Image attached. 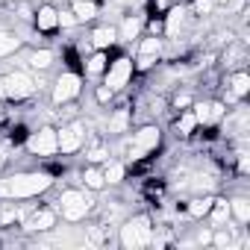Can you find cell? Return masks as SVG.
<instances>
[{
    "mask_svg": "<svg viewBox=\"0 0 250 250\" xmlns=\"http://www.w3.org/2000/svg\"><path fill=\"white\" fill-rule=\"evenodd\" d=\"M212 0H194V15H209L212 12Z\"/></svg>",
    "mask_w": 250,
    "mask_h": 250,
    "instance_id": "cell-33",
    "label": "cell"
},
{
    "mask_svg": "<svg viewBox=\"0 0 250 250\" xmlns=\"http://www.w3.org/2000/svg\"><path fill=\"white\" fill-rule=\"evenodd\" d=\"M85 159H88V165H103V162L109 159V150H106V147L97 142V145H94V147L85 153Z\"/></svg>",
    "mask_w": 250,
    "mask_h": 250,
    "instance_id": "cell-29",
    "label": "cell"
},
{
    "mask_svg": "<svg viewBox=\"0 0 250 250\" xmlns=\"http://www.w3.org/2000/svg\"><path fill=\"white\" fill-rule=\"evenodd\" d=\"M130 124H133V112H130V109H115L112 118H109V124H106V130H109L112 136H121V133L130 130Z\"/></svg>",
    "mask_w": 250,
    "mask_h": 250,
    "instance_id": "cell-16",
    "label": "cell"
},
{
    "mask_svg": "<svg viewBox=\"0 0 250 250\" xmlns=\"http://www.w3.org/2000/svg\"><path fill=\"white\" fill-rule=\"evenodd\" d=\"M171 3H174V0H153L156 12H165V9H171Z\"/></svg>",
    "mask_w": 250,
    "mask_h": 250,
    "instance_id": "cell-38",
    "label": "cell"
},
{
    "mask_svg": "<svg viewBox=\"0 0 250 250\" xmlns=\"http://www.w3.org/2000/svg\"><path fill=\"white\" fill-rule=\"evenodd\" d=\"M209 218H212L215 227H224L229 221V200H215L212 209H209Z\"/></svg>",
    "mask_w": 250,
    "mask_h": 250,
    "instance_id": "cell-25",
    "label": "cell"
},
{
    "mask_svg": "<svg viewBox=\"0 0 250 250\" xmlns=\"http://www.w3.org/2000/svg\"><path fill=\"white\" fill-rule=\"evenodd\" d=\"M91 44H94L97 50H109V47H115V44H118V33H115V27H97V30L91 33Z\"/></svg>",
    "mask_w": 250,
    "mask_h": 250,
    "instance_id": "cell-19",
    "label": "cell"
},
{
    "mask_svg": "<svg viewBox=\"0 0 250 250\" xmlns=\"http://www.w3.org/2000/svg\"><path fill=\"white\" fill-rule=\"evenodd\" d=\"M147 30H150V36H162V18L150 21V24H147Z\"/></svg>",
    "mask_w": 250,
    "mask_h": 250,
    "instance_id": "cell-36",
    "label": "cell"
},
{
    "mask_svg": "<svg viewBox=\"0 0 250 250\" xmlns=\"http://www.w3.org/2000/svg\"><path fill=\"white\" fill-rule=\"evenodd\" d=\"M53 224H56V209H47V206H42V209H36V212L30 215V221H27V229H30V232H47Z\"/></svg>",
    "mask_w": 250,
    "mask_h": 250,
    "instance_id": "cell-15",
    "label": "cell"
},
{
    "mask_svg": "<svg viewBox=\"0 0 250 250\" xmlns=\"http://www.w3.org/2000/svg\"><path fill=\"white\" fill-rule=\"evenodd\" d=\"M229 218H235L238 224L250 221V200L247 197H232L229 200Z\"/></svg>",
    "mask_w": 250,
    "mask_h": 250,
    "instance_id": "cell-24",
    "label": "cell"
},
{
    "mask_svg": "<svg viewBox=\"0 0 250 250\" xmlns=\"http://www.w3.org/2000/svg\"><path fill=\"white\" fill-rule=\"evenodd\" d=\"M27 150H30L33 156H39V159H50V156H56V153H59L56 130H53V127H42V130L30 133V139H27Z\"/></svg>",
    "mask_w": 250,
    "mask_h": 250,
    "instance_id": "cell-7",
    "label": "cell"
},
{
    "mask_svg": "<svg viewBox=\"0 0 250 250\" xmlns=\"http://www.w3.org/2000/svg\"><path fill=\"white\" fill-rule=\"evenodd\" d=\"M212 244H215V247H232V232H229V229H218V232L212 235Z\"/></svg>",
    "mask_w": 250,
    "mask_h": 250,
    "instance_id": "cell-30",
    "label": "cell"
},
{
    "mask_svg": "<svg viewBox=\"0 0 250 250\" xmlns=\"http://www.w3.org/2000/svg\"><path fill=\"white\" fill-rule=\"evenodd\" d=\"M247 168H250V162H247V153L241 150L238 153V174H247Z\"/></svg>",
    "mask_w": 250,
    "mask_h": 250,
    "instance_id": "cell-37",
    "label": "cell"
},
{
    "mask_svg": "<svg viewBox=\"0 0 250 250\" xmlns=\"http://www.w3.org/2000/svg\"><path fill=\"white\" fill-rule=\"evenodd\" d=\"M197 241H200V244H212V232H209V229H200V232H197Z\"/></svg>",
    "mask_w": 250,
    "mask_h": 250,
    "instance_id": "cell-39",
    "label": "cell"
},
{
    "mask_svg": "<svg viewBox=\"0 0 250 250\" xmlns=\"http://www.w3.org/2000/svg\"><path fill=\"white\" fill-rule=\"evenodd\" d=\"M235 100H244L247 94H250V74L247 71H235L232 77H229V88H227Z\"/></svg>",
    "mask_w": 250,
    "mask_h": 250,
    "instance_id": "cell-18",
    "label": "cell"
},
{
    "mask_svg": "<svg viewBox=\"0 0 250 250\" xmlns=\"http://www.w3.org/2000/svg\"><path fill=\"white\" fill-rule=\"evenodd\" d=\"M212 203H215V197H209V194H206V197H197V200L188 203V215H191V218H206L209 209H212Z\"/></svg>",
    "mask_w": 250,
    "mask_h": 250,
    "instance_id": "cell-27",
    "label": "cell"
},
{
    "mask_svg": "<svg viewBox=\"0 0 250 250\" xmlns=\"http://www.w3.org/2000/svg\"><path fill=\"white\" fill-rule=\"evenodd\" d=\"M106 65H109V50H97V53H91V56L83 62V71H85L88 77H103Z\"/></svg>",
    "mask_w": 250,
    "mask_h": 250,
    "instance_id": "cell-17",
    "label": "cell"
},
{
    "mask_svg": "<svg viewBox=\"0 0 250 250\" xmlns=\"http://www.w3.org/2000/svg\"><path fill=\"white\" fill-rule=\"evenodd\" d=\"M18 47H21V39H18L15 33H3V30H0V59L12 56Z\"/></svg>",
    "mask_w": 250,
    "mask_h": 250,
    "instance_id": "cell-26",
    "label": "cell"
},
{
    "mask_svg": "<svg viewBox=\"0 0 250 250\" xmlns=\"http://www.w3.org/2000/svg\"><path fill=\"white\" fill-rule=\"evenodd\" d=\"M59 27H62V30H68V27H77V18H74V12H71V9H68V12H65V9L59 12Z\"/></svg>",
    "mask_w": 250,
    "mask_h": 250,
    "instance_id": "cell-32",
    "label": "cell"
},
{
    "mask_svg": "<svg viewBox=\"0 0 250 250\" xmlns=\"http://www.w3.org/2000/svg\"><path fill=\"white\" fill-rule=\"evenodd\" d=\"M71 3H85V0H71ZM94 3H97V0H94Z\"/></svg>",
    "mask_w": 250,
    "mask_h": 250,
    "instance_id": "cell-40",
    "label": "cell"
},
{
    "mask_svg": "<svg viewBox=\"0 0 250 250\" xmlns=\"http://www.w3.org/2000/svg\"><path fill=\"white\" fill-rule=\"evenodd\" d=\"M33 94H36V80L27 71H9L0 77V100L21 103V100H30Z\"/></svg>",
    "mask_w": 250,
    "mask_h": 250,
    "instance_id": "cell-2",
    "label": "cell"
},
{
    "mask_svg": "<svg viewBox=\"0 0 250 250\" xmlns=\"http://www.w3.org/2000/svg\"><path fill=\"white\" fill-rule=\"evenodd\" d=\"M83 186H85L88 191H100V188L106 186V180H103V168H100V165H88V168L83 171Z\"/></svg>",
    "mask_w": 250,
    "mask_h": 250,
    "instance_id": "cell-22",
    "label": "cell"
},
{
    "mask_svg": "<svg viewBox=\"0 0 250 250\" xmlns=\"http://www.w3.org/2000/svg\"><path fill=\"white\" fill-rule=\"evenodd\" d=\"M194 130H197V118H194V112H191V109H180V118H177V136L188 139Z\"/></svg>",
    "mask_w": 250,
    "mask_h": 250,
    "instance_id": "cell-23",
    "label": "cell"
},
{
    "mask_svg": "<svg viewBox=\"0 0 250 250\" xmlns=\"http://www.w3.org/2000/svg\"><path fill=\"white\" fill-rule=\"evenodd\" d=\"M50 65H53V53H50V50H33V53H30V68L47 71Z\"/></svg>",
    "mask_w": 250,
    "mask_h": 250,
    "instance_id": "cell-28",
    "label": "cell"
},
{
    "mask_svg": "<svg viewBox=\"0 0 250 250\" xmlns=\"http://www.w3.org/2000/svg\"><path fill=\"white\" fill-rule=\"evenodd\" d=\"M133 74H136L133 59H130V56H118V59H112V62L106 65V71H103V85H109L112 91H124V88L130 85Z\"/></svg>",
    "mask_w": 250,
    "mask_h": 250,
    "instance_id": "cell-6",
    "label": "cell"
},
{
    "mask_svg": "<svg viewBox=\"0 0 250 250\" xmlns=\"http://www.w3.org/2000/svg\"><path fill=\"white\" fill-rule=\"evenodd\" d=\"M142 27H145V18L142 15H124V21H121V27H115V33H118V42H133V39H139V33H142Z\"/></svg>",
    "mask_w": 250,
    "mask_h": 250,
    "instance_id": "cell-13",
    "label": "cell"
},
{
    "mask_svg": "<svg viewBox=\"0 0 250 250\" xmlns=\"http://www.w3.org/2000/svg\"><path fill=\"white\" fill-rule=\"evenodd\" d=\"M191 106V94H174V109H188Z\"/></svg>",
    "mask_w": 250,
    "mask_h": 250,
    "instance_id": "cell-34",
    "label": "cell"
},
{
    "mask_svg": "<svg viewBox=\"0 0 250 250\" xmlns=\"http://www.w3.org/2000/svg\"><path fill=\"white\" fill-rule=\"evenodd\" d=\"M56 142H59V153L62 156H74L85 145V127L83 124H65L62 130H56Z\"/></svg>",
    "mask_w": 250,
    "mask_h": 250,
    "instance_id": "cell-9",
    "label": "cell"
},
{
    "mask_svg": "<svg viewBox=\"0 0 250 250\" xmlns=\"http://www.w3.org/2000/svg\"><path fill=\"white\" fill-rule=\"evenodd\" d=\"M112 94H115V91H112L109 85H97V88H94V97H97V103H103V106L112 103Z\"/></svg>",
    "mask_w": 250,
    "mask_h": 250,
    "instance_id": "cell-31",
    "label": "cell"
},
{
    "mask_svg": "<svg viewBox=\"0 0 250 250\" xmlns=\"http://www.w3.org/2000/svg\"><path fill=\"white\" fill-rule=\"evenodd\" d=\"M162 142V130L156 127V124H145V127H139L127 145V156L136 162V159H145L147 153H153Z\"/></svg>",
    "mask_w": 250,
    "mask_h": 250,
    "instance_id": "cell-4",
    "label": "cell"
},
{
    "mask_svg": "<svg viewBox=\"0 0 250 250\" xmlns=\"http://www.w3.org/2000/svg\"><path fill=\"white\" fill-rule=\"evenodd\" d=\"M59 212H62V218L65 221H83L88 212H91V206H94V200L85 194V191H80V188H68V191H62L59 194Z\"/></svg>",
    "mask_w": 250,
    "mask_h": 250,
    "instance_id": "cell-5",
    "label": "cell"
},
{
    "mask_svg": "<svg viewBox=\"0 0 250 250\" xmlns=\"http://www.w3.org/2000/svg\"><path fill=\"white\" fill-rule=\"evenodd\" d=\"M33 24H36V30H39V33L53 36V33L59 30V9H56V6H50V3L39 6V9L33 12Z\"/></svg>",
    "mask_w": 250,
    "mask_h": 250,
    "instance_id": "cell-12",
    "label": "cell"
},
{
    "mask_svg": "<svg viewBox=\"0 0 250 250\" xmlns=\"http://www.w3.org/2000/svg\"><path fill=\"white\" fill-rule=\"evenodd\" d=\"M71 12H74L77 24H85V21H94L100 15V6L94 0H85V3H71Z\"/></svg>",
    "mask_w": 250,
    "mask_h": 250,
    "instance_id": "cell-21",
    "label": "cell"
},
{
    "mask_svg": "<svg viewBox=\"0 0 250 250\" xmlns=\"http://www.w3.org/2000/svg\"><path fill=\"white\" fill-rule=\"evenodd\" d=\"M3 162H6V159H3V156H0V168H3Z\"/></svg>",
    "mask_w": 250,
    "mask_h": 250,
    "instance_id": "cell-42",
    "label": "cell"
},
{
    "mask_svg": "<svg viewBox=\"0 0 250 250\" xmlns=\"http://www.w3.org/2000/svg\"><path fill=\"white\" fill-rule=\"evenodd\" d=\"M121 244L127 247V250H139V247H147L153 244V221L147 215H136L130 221H124L121 227Z\"/></svg>",
    "mask_w": 250,
    "mask_h": 250,
    "instance_id": "cell-3",
    "label": "cell"
},
{
    "mask_svg": "<svg viewBox=\"0 0 250 250\" xmlns=\"http://www.w3.org/2000/svg\"><path fill=\"white\" fill-rule=\"evenodd\" d=\"M244 3H247V0H227L224 6H227L229 12H241V9H244Z\"/></svg>",
    "mask_w": 250,
    "mask_h": 250,
    "instance_id": "cell-35",
    "label": "cell"
},
{
    "mask_svg": "<svg viewBox=\"0 0 250 250\" xmlns=\"http://www.w3.org/2000/svg\"><path fill=\"white\" fill-rule=\"evenodd\" d=\"M53 186V177L44 171H21L0 180V200H30L44 194Z\"/></svg>",
    "mask_w": 250,
    "mask_h": 250,
    "instance_id": "cell-1",
    "label": "cell"
},
{
    "mask_svg": "<svg viewBox=\"0 0 250 250\" xmlns=\"http://www.w3.org/2000/svg\"><path fill=\"white\" fill-rule=\"evenodd\" d=\"M80 91H83V80H80V74H74V71L62 74V77L53 83V94H50V97H53V106H65V103L77 100Z\"/></svg>",
    "mask_w": 250,
    "mask_h": 250,
    "instance_id": "cell-10",
    "label": "cell"
},
{
    "mask_svg": "<svg viewBox=\"0 0 250 250\" xmlns=\"http://www.w3.org/2000/svg\"><path fill=\"white\" fill-rule=\"evenodd\" d=\"M191 112H194V118H197V127H215V124H221V121H224V115H227L224 103H218V100L194 103V106H191Z\"/></svg>",
    "mask_w": 250,
    "mask_h": 250,
    "instance_id": "cell-11",
    "label": "cell"
},
{
    "mask_svg": "<svg viewBox=\"0 0 250 250\" xmlns=\"http://www.w3.org/2000/svg\"><path fill=\"white\" fill-rule=\"evenodd\" d=\"M183 24H186V9L183 6H171L168 15L162 18V36L165 39H177L180 30H183Z\"/></svg>",
    "mask_w": 250,
    "mask_h": 250,
    "instance_id": "cell-14",
    "label": "cell"
},
{
    "mask_svg": "<svg viewBox=\"0 0 250 250\" xmlns=\"http://www.w3.org/2000/svg\"><path fill=\"white\" fill-rule=\"evenodd\" d=\"M124 177H127V165H124V162H118V159H106L103 162V180H106V186H118Z\"/></svg>",
    "mask_w": 250,
    "mask_h": 250,
    "instance_id": "cell-20",
    "label": "cell"
},
{
    "mask_svg": "<svg viewBox=\"0 0 250 250\" xmlns=\"http://www.w3.org/2000/svg\"><path fill=\"white\" fill-rule=\"evenodd\" d=\"M159 56H162V36H147V39L139 42L133 68H136L139 74H145V71H150V68L159 62Z\"/></svg>",
    "mask_w": 250,
    "mask_h": 250,
    "instance_id": "cell-8",
    "label": "cell"
},
{
    "mask_svg": "<svg viewBox=\"0 0 250 250\" xmlns=\"http://www.w3.org/2000/svg\"><path fill=\"white\" fill-rule=\"evenodd\" d=\"M212 3H221V6H224V3H227V0H212Z\"/></svg>",
    "mask_w": 250,
    "mask_h": 250,
    "instance_id": "cell-41",
    "label": "cell"
}]
</instances>
